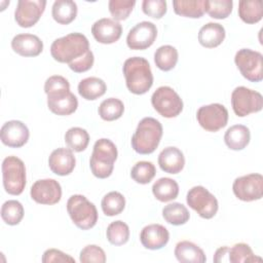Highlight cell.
<instances>
[{
	"mask_svg": "<svg viewBox=\"0 0 263 263\" xmlns=\"http://www.w3.org/2000/svg\"><path fill=\"white\" fill-rule=\"evenodd\" d=\"M11 47L22 57H37L43 50V42L33 34H17L11 40Z\"/></svg>",
	"mask_w": 263,
	"mask_h": 263,
	"instance_id": "44dd1931",
	"label": "cell"
},
{
	"mask_svg": "<svg viewBox=\"0 0 263 263\" xmlns=\"http://www.w3.org/2000/svg\"><path fill=\"white\" fill-rule=\"evenodd\" d=\"M41 261L43 263H64V262H71L75 263V259L72 258L70 255L57 250V249H48L46 250L43 255Z\"/></svg>",
	"mask_w": 263,
	"mask_h": 263,
	"instance_id": "ee69618b",
	"label": "cell"
},
{
	"mask_svg": "<svg viewBox=\"0 0 263 263\" xmlns=\"http://www.w3.org/2000/svg\"><path fill=\"white\" fill-rule=\"evenodd\" d=\"M234 195L242 201H254L262 198L263 177L261 174H249L238 177L232 184Z\"/></svg>",
	"mask_w": 263,
	"mask_h": 263,
	"instance_id": "4fadbf2b",
	"label": "cell"
},
{
	"mask_svg": "<svg viewBox=\"0 0 263 263\" xmlns=\"http://www.w3.org/2000/svg\"><path fill=\"white\" fill-rule=\"evenodd\" d=\"M76 164L73 151L70 148H58L51 152L48 158L50 171L58 176L70 175Z\"/></svg>",
	"mask_w": 263,
	"mask_h": 263,
	"instance_id": "ffe728a7",
	"label": "cell"
},
{
	"mask_svg": "<svg viewBox=\"0 0 263 263\" xmlns=\"http://www.w3.org/2000/svg\"><path fill=\"white\" fill-rule=\"evenodd\" d=\"M67 212L72 222L82 230L92 228L98 222L97 208L84 195H72L67 201Z\"/></svg>",
	"mask_w": 263,
	"mask_h": 263,
	"instance_id": "8992f818",
	"label": "cell"
},
{
	"mask_svg": "<svg viewBox=\"0 0 263 263\" xmlns=\"http://www.w3.org/2000/svg\"><path fill=\"white\" fill-rule=\"evenodd\" d=\"M98 112L103 120L113 121L122 116L124 112V105L119 99L109 98L100 104Z\"/></svg>",
	"mask_w": 263,
	"mask_h": 263,
	"instance_id": "e575fe53",
	"label": "cell"
},
{
	"mask_svg": "<svg viewBox=\"0 0 263 263\" xmlns=\"http://www.w3.org/2000/svg\"><path fill=\"white\" fill-rule=\"evenodd\" d=\"M136 5L135 0H110L109 11L115 21H123L128 17Z\"/></svg>",
	"mask_w": 263,
	"mask_h": 263,
	"instance_id": "60d3db41",
	"label": "cell"
},
{
	"mask_svg": "<svg viewBox=\"0 0 263 263\" xmlns=\"http://www.w3.org/2000/svg\"><path fill=\"white\" fill-rule=\"evenodd\" d=\"M3 187L8 194L20 195L26 187V167L22 159L7 156L2 162Z\"/></svg>",
	"mask_w": 263,
	"mask_h": 263,
	"instance_id": "52a82bcc",
	"label": "cell"
},
{
	"mask_svg": "<svg viewBox=\"0 0 263 263\" xmlns=\"http://www.w3.org/2000/svg\"><path fill=\"white\" fill-rule=\"evenodd\" d=\"M108 241L114 246H122L128 241L129 228L126 223L117 220L110 223L106 230Z\"/></svg>",
	"mask_w": 263,
	"mask_h": 263,
	"instance_id": "8d00e7d4",
	"label": "cell"
},
{
	"mask_svg": "<svg viewBox=\"0 0 263 263\" xmlns=\"http://www.w3.org/2000/svg\"><path fill=\"white\" fill-rule=\"evenodd\" d=\"M162 125L153 117L143 118L132 137V147L139 154H151L158 147L162 137Z\"/></svg>",
	"mask_w": 263,
	"mask_h": 263,
	"instance_id": "277c9868",
	"label": "cell"
},
{
	"mask_svg": "<svg viewBox=\"0 0 263 263\" xmlns=\"http://www.w3.org/2000/svg\"><path fill=\"white\" fill-rule=\"evenodd\" d=\"M178 50L172 45H162L154 52V63L162 71H170L175 68L178 62Z\"/></svg>",
	"mask_w": 263,
	"mask_h": 263,
	"instance_id": "4dcf8cb0",
	"label": "cell"
},
{
	"mask_svg": "<svg viewBox=\"0 0 263 263\" xmlns=\"http://www.w3.org/2000/svg\"><path fill=\"white\" fill-rule=\"evenodd\" d=\"M65 142L72 151L81 152L86 149L89 143V135L86 129L74 126L66 132Z\"/></svg>",
	"mask_w": 263,
	"mask_h": 263,
	"instance_id": "836d02e7",
	"label": "cell"
},
{
	"mask_svg": "<svg viewBox=\"0 0 263 263\" xmlns=\"http://www.w3.org/2000/svg\"><path fill=\"white\" fill-rule=\"evenodd\" d=\"M28 126L20 120H9L0 129L1 142L10 148L23 147L29 140Z\"/></svg>",
	"mask_w": 263,
	"mask_h": 263,
	"instance_id": "e0dca14e",
	"label": "cell"
},
{
	"mask_svg": "<svg viewBox=\"0 0 263 263\" xmlns=\"http://www.w3.org/2000/svg\"><path fill=\"white\" fill-rule=\"evenodd\" d=\"M117 155V148L111 140L105 138L98 140L93 145L89 158V166L92 175L99 179L110 177Z\"/></svg>",
	"mask_w": 263,
	"mask_h": 263,
	"instance_id": "5b68a950",
	"label": "cell"
},
{
	"mask_svg": "<svg viewBox=\"0 0 263 263\" xmlns=\"http://www.w3.org/2000/svg\"><path fill=\"white\" fill-rule=\"evenodd\" d=\"M231 106L238 117H245L251 113L262 110L263 98L256 90L246 86H237L231 93Z\"/></svg>",
	"mask_w": 263,
	"mask_h": 263,
	"instance_id": "9c48e42d",
	"label": "cell"
},
{
	"mask_svg": "<svg viewBox=\"0 0 263 263\" xmlns=\"http://www.w3.org/2000/svg\"><path fill=\"white\" fill-rule=\"evenodd\" d=\"M251 140V133L249 127L243 124H235L230 126L224 135V142L231 150L245 149Z\"/></svg>",
	"mask_w": 263,
	"mask_h": 263,
	"instance_id": "d4e9b609",
	"label": "cell"
},
{
	"mask_svg": "<svg viewBox=\"0 0 263 263\" xmlns=\"http://www.w3.org/2000/svg\"><path fill=\"white\" fill-rule=\"evenodd\" d=\"M228 262L230 263H247V262H261L262 258L256 256L251 247L243 242L235 243L228 247Z\"/></svg>",
	"mask_w": 263,
	"mask_h": 263,
	"instance_id": "d6a6232c",
	"label": "cell"
},
{
	"mask_svg": "<svg viewBox=\"0 0 263 263\" xmlns=\"http://www.w3.org/2000/svg\"><path fill=\"white\" fill-rule=\"evenodd\" d=\"M232 7V0H204V12L213 18H226L231 13Z\"/></svg>",
	"mask_w": 263,
	"mask_h": 263,
	"instance_id": "f35d334b",
	"label": "cell"
},
{
	"mask_svg": "<svg viewBox=\"0 0 263 263\" xmlns=\"http://www.w3.org/2000/svg\"><path fill=\"white\" fill-rule=\"evenodd\" d=\"M44 91L47 95L48 109L60 116L74 113L78 107V100L70 91L69 81L61 75L48 77L44 83Z\"/></svg>",
	"mask_w": 263,
	"mask_h": 263,
	"instance_id": "7a4b0ae2",
	"label": "cell"
},
{
	"mask_svg": "<svg viewBox=\"0 0 263 263\" xmlns=\"http://www.w3.org/2000/svg\"><path fill=\"white\" fill-rule=\"evenodd\" d=\"M51 14L57 23L68 25L77 15V4L72 0H57L52 4Z\"/></svg>",
	"mask_w": 263,
	"mask_h": 263,
	"instance_id": "4316f807",
	"label": "cell"
},
{
	"mask_svg": "<svg viewBox=\"0 0 263 263\" xmlns=\"http://www.w3.org/2000/svg\"><path fill=\"white\" fill-rule=\"evenodd\" d=\"M50 53L57 62L67 63L69 68L76 73L88 71L95 62L88 39L77 32L55 39L51 43Z\"/></svg>",
	"mask_w": 263,
	"mask_h": 263,
	"instance_id": "6da1fadb",
	"label": "cell"
},
{
	"mask_svg": "<svg viewBox=\"0 0 263 263\" xmlns=\"http://www.w3.org/2000/svg\"><path fill=\"white\" fill-rule=\"evenodd\" d=\"M157 37V28L152 22L144 21L133 27L127 36L126 44L130 49L143 50L150 47Z\"/></svg>",
	"mask_w": 263,
	"mask_h": 263,
	"instance_id": "5bb4252c",
	"label": "cell"
},
{
	"mask_svg": "<svg viewBox=\"0 0 263 263\" xmlns=\"http://www.w3.org/2000/svg\"><path fill=\"white\" fill-rule=\"evenodd\" d=\"M79 261L81 263H104L106 262V254L101 247L88 245L81 250Z\"/></svg>",
	"mask_w": 263,
	"mask_h": 263,
	"instance_id": "b9f144b4",
	"label": "cell"
},
{
	"mask_svg": "<svg viewBox=\"0 0 263 263\" xmlns=\"http://www.w3.org/2000/svg\"><path fill=\"white\" fill-rule=\"evenodd\" d=\"M153 108L165 118L177 117L183 110V101L170 86L158 87L151 97Z\"/></svg>",
	"mask_w": 263,
	"mask_h": 263,
	"instance_id": "30bf717a",
	"label": "cell"
},
{
	"mask_svg": "<svg viewBox=\"0 0 263 263\" xmlns=\"http://www.w3.org/2000/svg\"><path fill=\"white\" fill-rule=\"evenodd\" d=\"M173 7L181 16L198 18L204 14V0H174Z\"/></svg>",
	"mask_w": 263,
	"mask_h": 263,
	"instance_id": "f546056e",
	"label": "cell"
},
{
	"mask_svg": "<svg viewBox=\"0 0 263 263\" xmlns=\"http://www.w3.org/2000/svg\"><path fill=\"white\" fill-rule=\"evenodd\" d=\"M31 198L40 204H55L62 198V187L54 179L36 181L30 190Z\"/></svg>",
	"mask_w": 263,
	"mask_h": 263,
	"instance_id": "9a60e30c",
	"label": "cell"
},
{
	"mask_svg": "<svg viewBox=\"0 0 263 263\" xmlns=\"http://www.w3.org/2000/svg\"><path fill=\"white\" fill-rule=\"evenodd\" d=\"M101 208L103 213L108 217L119 215L125 208V198L120 192L111 191L103 197Z\"/></svg>",
	"mask_w": 263,
	"mask_h": 263,
	"instance_id": "d590c367",
	"label": "cell"
},
{
	"mask_svg": "<svg viewBox=\"0 0 263 263\" xmlns=\"http://www.w3.org/2000/svg\"><path fill=\"white\" fill-rule=\"evenodd\" d=\"M234 63L247 80L260 82L263 79V55L261 52L241 48L235 53Z\"/></svg>",
	"mask_w": 263,
	"mask_h": 263,
	"instance_id": "ba28073f",
	"label": "cell"
},
{
	"mask_svg": "<svg viewBox=\"0 0 263 263\" xmlns=\"http://www.w3.org/2000/svg\"><path fill=\"white\" fill-rule=\"evenodd\" d=\"M107 90L105 81L99 77H87L82 79L78 84L79 95L87 100L95 101L102 97Z\"/></svg>",
	"mask_w": 263,
	"mask_h": 263,
	"instance_id": "484cf974",
	"label": "cell"
},
{
	"mask_svg": "<svg viewBox=\"0 0 263 263\" xmlns=\"http://www.w3.org/2000/svg\"><path fill=\"white\" fill-rule=\"evenodd\" d=\"M152 193L161 202H167L177 198L179 194L178 183L171 178H160L152 186Z\"/></svg>",
	"mask_w": 263,
	"mask_h": 263,
	"instance_id": "83f0119b",
	"label": "cell"
},
{
	"mask_svg": "<svg viewBox=\"0 0 263 263\" xmlns=\"http://www.w3.org/2000/svg\"><path fill=\"white\" fill-rule=\"evenodd\" d=\"M170 240L168 230L160 224L145 226L140 233V241L148 250L162 249Z\"/></svg>",
	"mask_w": 263,
	"mask_h": 263,
	"instance_id": "d6986e66",
	"label": "cell"
},
{
	"mask_svg": "<svg viewBox=\"0 0 263 263\" xmlns=\"http://www.w3.org/2000/svg\"><path fill=\"white\" fill-rule=\"evenodd\" d=\"M45 0H20L14 10V20L22 28L34 26L45 9Z\"/></svg>",
	"mask_w": 263,
	"mask_h": 263,
	"instance_id": "2e32d148",
	"label": "cell"
},
{
	"mask_svg": "<svg viewBox=\"0 0 263 263\" xmlns=\"http://www.w3.org/2000/svg\"><path fill=\"white\" fill-rule=\"evenodd\" d=\"M159 167L167 174H179L185 165L183 152L177 147H166L158 155Z\"/></svg>",
	"mask_w": 263,
	"mask_h": 263,
	"instance_id": "7402d4cb",
	"label": "cell"
},
{
	"mask_svg": "<svg viewBox=\"0 0 263 263\" xmlns=\"http://www.w3.org/2000/svg\"><path fill=\"white\" fill-rule=\"evenodd\" d=\"M186 201L187 204L203 219H212L219 209L216 196L203 186H194L189 189Z\"/></svg>",
	"mask_w": 263,
	"mask_h": 263,
	"instance_id": "8fae6325",
	"label": "cell"
},
{
	"mask_svg": "<svg viewBox=\"0 0 263 263\" xmlns=\"http://www.w3.org/2000/svg\"><path fill=\"white\" fill-rule=\"evenodd\" d=\"M238 16L247 24H256L263 16V5L260 0H240L238 2Z\"/></svg>",
	"mask_w": 263,
	"mask_h": 263,
	"instance_id": "f1b7e54d",
	"label": "cell"
},
{
	"mask_svg": "<svg viewBox=\"0 0 263 263\" xmlns=\"http://www.w3.org/2000/svg\"><path fill=\"white\" fill-rule=\"evenodd\" d=\"M174 253L177 260L182 263H204L206 261L204 252L189 240L179 241L175 247Z\"/></svg>",
	"mask_w": 263,
	"mask_h": 263,
	"instance_id": "603a6c76",
	"label": "cell"
},
{
	"mask_svg": "<svg viewBox=\"0 0 263 263\" xmlns=\"http://www.w3.org/2000/svg\"><path fill=\"white\" fill-rule=\"evenodd\" d=\"M24 213L23 204L14 199L5 201L1 206V218L6 224L10 226L20 224L24 218Z\"/></svg>",
	"mask_w": 263,
	"mask_h": 263,
	"instance_id": "74e56055",
	"label": "cell"
},
{
	"mask_svg": "<svg viewBox=\"0 0 263 263\" xmlns=\"http://www.w3.org/2000/svg\"><path fill=\"white\" fill-rule=\"evenodd\" d=\"M225 29L218 23H208L203 25L198 32V41L200 45L206 48L219 46L225 39Z\"/></svg>",
	"mask_w": 263,
	"mask_h": 263,
	"instance_id": "cb8c5ba5",
	"label": "cell"
},
{
	"mask_svg": "<svg viewBox=\"0 0 263 263\" xmlns=\"http://www.w3.org/2000/svg\"><path fill=\"white\" fill-rule=\"evenodd\" d=\"M196 119L203 129L215 133L226 126L228 111L224 105L219 103L201 106L197 110Z\"/></svg>",
	"mask_w": 263,
	"mask_h": 263,
	"instance_id": "7c38bea8",
	"label": "cell"
},
{
	"mask_svg": "<svg viewBox=\"0 0 263 263\" xmlns=\"http://www.w3.org/2000/svg\"><path fill=\"white\" fill-rule=\"evenodd\" d=\"M93 38L103 44H111L119 40L122 34V26L119 22L103 17L93 23L91 27Z\"/></svg>",
	"mask_w": 263,
	"mask_h": 263,
	"instance_id": "ac0fdd59",
	"label": "cell"
},
{
	"mask_svg": "<svg viewBox=\"0 0 263 263\" xmlns=\"http://www.w3.org/2000/svg\"><path fill=\"white\" fill-rule=\"evenodd\" d=\"M127 89L135 95L146 93L153 84L149 62L142 57L127 59L122 67Z\"/></svg>",
	"mask_w": 263,
	"mask_h": 263,
	"instance_id": "3957f363",
	"label": "cell"
},
{
	"mask_svg": "<svg viewBox=\"0 0 263 263\" xmlns=\"http://www.w3.org/2000/svg\"><path fill=\"white\" fill-rule=\"evenodd\" d=\"M227 253H228V247L224 246V247H220L214 255V262L216 263H225L228 262V257H227Z\"/></svg>",
	"mask_w": 263,
	"mask_h": 263,
	"instance_id": "f6af8a7d",
	"label": "cell"
},
{
	"mask_svg": "<svg viewBox=\"0 0 263 263\" xmlns=\"http://www.w3.org/2000/svg\"><path fill=\"white\" fill-rule=\"evenodd\" d=\"M156 168L155 165L150 161H139L130 171L132 179L139 184H148L155 177Z\"/></svg>",
	"mask_w": 263,
	"mask_h": 263,
	"instance_id": "ab89813d",
	"label": "cell"
},
{
	"mask_svg": "<svg viewBox=\"0 0 263 263\" xmlns=\"http://www.w3.org/2000/svg\"><path fill=\"white\" fill-rule=\"evenodd\" d=\"M162 217L168 224L179 226L188 222L190 213L184 204L180 202H173L166 204L162 209Z\"/></svg>",
	"mask_w": 263,
	"mask_h": 263,
	"instance_id": "1f68e13d",
	"label": "cell"
},
{
	"mask_svg": "<svg viewBox=\"0 0 263 263\" xmlns=\"http://www.w3.org/2000/svg\"><path fill=\"white\" fill-rule=\"evenodd\" d=\"M166 9L167 5L164 0H144L142 2L143 12L154 18H161L166 13Z\"/></svg>",
	"mask_w": 263,
	"mask_h": 263,
	"instance_id": "7bdbcfd3",
	"label": "cell"
}]
</instances>
